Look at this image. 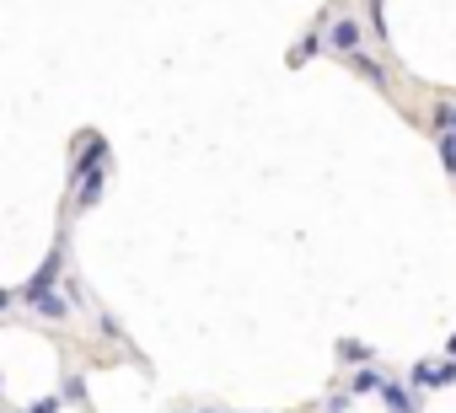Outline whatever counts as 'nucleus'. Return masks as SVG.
Returning <instances> with one entry per match:
<instances>
[{"label": "nucleus", "mask_w": 456, "mask_h": 413, "mask_svg": "<svg viewBox=\"0 0 456 413\" xmlns=\"http://www.w3.org/2000/svg\"><path fill=\"white\" fill-rule=\"evenodd\" d=\"M328 44H333L338 54H354V60H360V22H354V17H338V22L328 28Z\"/></svg>", "instance_id": "obj_2"}, {"label": "nucleus", "mask_w": 456, "mask_h": 413, "mask_svg": "<svg viewBox=\"0 0 456 413\" xmlns=\"http://www.w3.org/2000/svg\"><path fill=\"white\" fill-rule=\"evenodd\" d=\"M28 413H60V397H38V402H33Z\"/></svg>", "instance_id": "obj_13"}, {"label": "nucleus", "mask_w": 456, "mask_h": 413, "mask_svg": "<svg viewBox=\"0 0 456 413\" xmlns=\"http://www.w3.org/2000/svg\"><path fill=\"white\" fill-rule=\"evenodd\" d=\"M365 6H370V28H376V33L387 38V22H381V0H365Z\"/></svg>", "instance_id": "obj_12"}, {"label": "nucleus", "mask_w": 456, "mask_h": 413, "mask_svg": "<svg viewBox=\"0 0 456 413\" xmlns=\"http://www.w3.org/2000/svg\"><path fill=\"white\" fill-rule=\"evenodd\" d=\"M381 402H387L392 413H419V408H413V392H408V386H397V381H387V386H381Z\"/></svg>", "instance_id": "obj_5"}, {"label": "nucleus", "mask_w": 456, "mask_h": 413, "mask_svg": "<svg viewBox=\"0 0 456 413\" xmlns=\"http://www.w3.org/2000/svg\"><path fill=\"white\" fill-rule=\"evenodd\" d=\"M387 386V376L376 370V365H360V376H354V392H381Z\"/></svg>", "instance_id": "obj_6"}, {"label": "nucleus", "mask_w": 456, "mask_h": 413, "mask_svg": "<svg viewBox=\"0 0 456 413\" xmlns=\"http://www.w3.org/2000/svg\"><path fill=\"white\" fill-rule=\"evenodd\" d=\"M435 124H440V134H456V102H440L435 108Z\"/></svg>", "instance_id": "obj_7"}, {"label": "nucleus", "mask_w": 456, "mask_h": 413, "mask_svg": "<svg viewBox=\"0 0 456 413\" xmlns=\"http://www.w3.org/2000/svg\"><path fill=\"white\" fill-rule=\"evenodd\" d=\"M312 54H317V33H312L306 44H296V54H290V65H301V60H312Z\"/></svg>", "instance_id": "obj_11"}, {"label": "nucleus", "mask_w": 456, "mask_h": 413, "mask_svg": "<svg viewBox=\"0 0 456 413\" xmlns=\"http://www.w3.org/2000/svg\"><path fill=\"white\" fill-rule=\"evenodd\" d=\"M338 354H344V360H360V365H370V349H365V344H354V338H344V344H338Z\"/></svg>", "instance_id": "obj_8"}, {"label": "nucleus", "mask_w": 456, "mask_h": 413, "mask_svg": "<svg viewBox=\"0 0 456 413\" xmlns=\"http://www.w3.org/2000/svg\"><path fill=\"white\" fill-rule=\"evenodd\" d=\"M451 381H456V360H440V365L424 360V365H413V386H429L435 392V386H451Z\"/></svg>", "instance_id": "obj_3"}, {"label": "nucleus", "mask_w": 456, "mask_h": 413, "mask_svg": "<svg viewBox=\"0 0 456 413\" xmlns=\"http://www.w3.org/2000/svg\"><path fill=\"white\" fill-rule=\"evenodd\" d=\"M28 306H33V312H38V317H49V322H65V312H70V306H65V301H60V296H54V290H44V296H33V301H28Z\"/></svg>", "instance_id": "obj_4"}, {"label": "nucleus", "mask_w": 456, "mask_h": 413, "mask_svg": "<svg viewBox=\"0 0 456 413\" xmlns=\"http://www.w3.org/2000/svg\"><path fill=\"white\" fill-rule=\"evenodd\" d=\"M440 161L456 172V134H440Z\"/></svg>", "instance_id": "obj_10"}, {"label": "nucleus", "mask_w": 456, "mask_h": 413, "mask_svg": "<svg viewBox=\"0 0 456 413\" xmlns=\"http://www.w3.org/2000/svg\"><path fill=\"white\" fill-rule=\"evenodd\" d=\"M354 408V392H333L328 402H322V413H349Z\"/></svg>", "instance_id": "obj_9"}, {"label": "nucleus", "mask_w": 456, "mask_h": 413, "mask_svg": "<svg viewBox=\"0 0 456 413\" xmlns=\"http://www.w3.org/2000/svg\"><path fill=\"white\" fill-rule=\"evenodd\" d=\"M102 182H108V145L102 134H81L76 145V204L81 210L102 198Z\"/></svg>", "instance_id": "obj_1"}]
</instances>
